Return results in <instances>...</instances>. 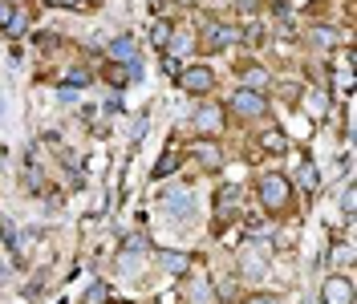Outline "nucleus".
Instances as JSON below:
<instances>
[{
	"label": "nucleus",
	"instance_id": "c9c22d12",
	"mask_svg": "<svg viewBox=\"0 0 357 304\" xmlns=\"http://www.w3.org/2000/svg\"><path fill=\"white\" fill-rule=\"evenodd\" d=\"M240 8H244V13H256V8H260V0H240Z\"/></svg>",
	"mask_w": 357,
	"mask_h": 304
},
{
	"label": "nucleus",
	"instance_id": "2eb2a0df",
	"mask_svg": "<svg viewBox=\"0 0 357 304\" xmlns=\"http://www.w3.org/2000/svg\"><path fill=\"white\" fill-rule=\"evenodd\" d=\"M158 264H162V272H171V276H187L195 264H191V256L187 252H175V248H162L158 252Z\"/></svg>",
	"mask_w": 357,
	"mask_h": 304
},
{
	"label": "nucleus",
	"instance_id": "c756f323",
	"mask_svg": "<svg viewBox=\"0 0 357 304\" xmlns=\"http://www.w3.org/2000/svg\"><path fill=\"white\" fill-rule=\"evenodd\" d=\"M178 69H183V66H178V57H175V53H162V73H167L171 82L178 77Z\"/></svg>",
	"mask_w": 357,
	"mask_h": 304
},
{
	"label": "nucleus",
	"instance_id": "1a4fd4ad",
	"mask_svg": "<svg viewBox=\"0 0 357 304\" xmlns=\"http://www.w3.org/2000/svg\"><path fill=\"white\" fill-rule=\"evenodd\" d=\"M142 256H146V236H142V231H134V236L122 239V252H118V268H122V272H134V268L142 264Z\"/></svg>",
	"mask_w": 357,
	"mask_h": 304
},
{
	"label": "nucleus",
	"instance_id": "0eeeda50",
	"mask_svg": "<svg viewBox=\"0 0 357 304\" xmlns=\"http://www.w3.org/2000/svg\"><path fill=\"white\" fill-rule=\"evenodd\" d=\"M321 304H354V280L341 276V272L325 276V284H321Z\"/></svg>",
	"mask_w": 357,
	"mask_h": 304
},
{
	"label": "nucleus",
	"instance_id": "58836bf2",
	"mask_svg": "<svg viewBox=\"0 0 357 304\" xmlns=\"http://www.w3.org/2000/svg\"><path fill=\"white\" fill-rule=\"evenodd\" d=\"M13 4H17V0H13Z\"/></svg>",
	"mask_w": 357,
	"mask_h": 304
},
{
	"label": "nucleus",
	"instance_id": "5701e85b",
	"mask_svg": "<svg viewBox=\"0 0 357 304\" xmlns=\"http://www.w3.org/2000/svg\"><path fill=\"white\" fill-rule=\"evenodd\" d=\"M211 292H215V301H220V304H236V301H240V280H231V276H227V280H220Z\"/></svg>",
	"mask_w": 357,
	"mask_h": 304
},
{
	"label": "nucleus",
	"instance_id": "ddd939ff",
	"mask_svg": "<svg viewBox=\"0 0 357 304\" xmlns=\"http://www.w3.org/2000/svg\"><path fill=\"white\" fill-rule=\"evenodd\" d=\"M183 280H187V304H215V292H211V280H207L203 272L195 276V268H191V272H187Z\"/></svg>",
	"mask_w": 357,
	"mask_h": 304
},
{
	"label": "nucleus",
	"instance_id": "a211bd4d",
	"mask_svg": "<svg viewBox=\"0 0 357 304\" xmlns=\"http://www.w3.org/2000/svg\"><path fill=\"white\" fill-rule=\"evenodd\" d=\"M178 167H183V154H178V142H171V146H167V151L158 154V162H155V178H167V174H175Z\"/></svg>",
	"mask_w": 357,
	"mask_h": 304
},
{
	"label": "nucleus",
	"instance_id": "7c9ffc66",
	"mask_svg": "<svg viewBox=\"0 0 357 304\" xmlns=\"http://www.w3.org/2000/svg\"><path fill=\"white\" fill-rule=\"evenodd\" d=\"M357 191L354 187H345V191H341V211H345V219H354V203H357Z\"/></svg>",
	"mask_w": 357,
	"mask_h": 304
},
{
	"label": "nucleus",
	"instance_id": "f03ea898",
	"mask_svg": "<svg viewBox=\"0 0 357 304\" xmlns=\"http://www.w3.org/2000/svg\"><path fill=\"white\" fill-rule=\"evenodd\" d=\"M223 109H231V118H240V122H264L268 118V98L264 93H256V89H236L231 98H227V106Z\"/></svg>",
	"mask_w": 357,
	"mask_h": 304
},
{
	"label": "nucleus",
	"instance_id": "f257e3e1",
	"mask_svg": "<svg viewBox=\"0 0 357 304\" xmlns=\"http://www.w3.org/2000/svg\"><path fill=\"white\" fill-rule=\"evenodd\" d=\"M256 203L264 207L268 215H284L292 207V178L280 171L256 174Z\"/></svg>",
	"mask_w": 357,
	"mask_h": 304
},
{
	"label": "nucleus",
	"instance_id": "dca6fc26",
	"mask_svg": "<svg viewBox=\"0 0 357 304\" xmlns=\"http://www.w3.org/2000/svg\"><path fill=\"white\" fill-rule=\"evenodd\" d=\"M301 106L309 109L312 118H329V109H333V93H329V89H309V93L301 98Z\"/></svg>",
	"mask_w": 357,
	"mask_h": 304
},
{
	"label": "nucleus",
	"instance_id": "f3484780",
	"mask_svg": "<svg viewBox=\"0 0 357 304\" xmlns=\"http://www.w3.org/2000/svg\"><path fill=\"white\" fill-rule=\"evenodd\" d=\"M240 82H244V89H256V93H264L272 77H268V69H264V66L248 61V66H240Z\"/></svg>",
	"mask_w": 357,
	"mask_h": 304
},
{
	"label": "nucleus",
	"instance_id": "f704fd0d",
	"mask_svg": "<svg viewBox=\"0 0 357 304\" xmlns=\"http://www.w3.org/2000/svg\"><path fill=\"white\" fill-rule=\"evenodd\" d=\"M134 146H138V142H142V134H146V114H138V118H134Z\"/></svg>",
	"mask_w": 357,
	"mask_h": 304
},
{
	"label": "nucleus",
	"instance_id": "b1692460",
	"mask_svg": "<svg viewBox=\"0 0 357 304\" xmlns=\"http://www.w3.org/2000/svg\"><path fill=\"white\" fill-rule=\"evenodd\" d=\"M102 77H106L114 89L130 86V69H126V61H114V66H106V73H102Z\"/></svg>",
	"mask_w": 357,
	"mask_h": 304
},
{
	"label": "nucleus",
	"instance_id": "aec40b11",
	"mask_svg": "<svg viewBox=\"0 0 357 304\" xmlns=\"http://www.w3.org/2000/svg\"><path fill=\"white\" fill-rule=\"evenodd\" d=\"M260 151H268V154H284V151H289V134L280 130V126H268V130L260 134Z\"/></svg>",
	"mask_w": 357,
	"mask_h": 304
},
{
	"label": "nucleus",
	"instance_id": "e433bc0d",
	"mask_svg": "<svg viewBox=\"0 0 357 304\" xmlns=\"http://www.w3.org/2000/svg\"><path fill=\"white\" fill-rule=\"evenodd\" d=\"M178 4H199V0H178Z\"/></svg>",
	"mask_w": 357,
	"mask_h": 304
},
{
	"label": "nucleus",
	"instance_id": "7ed1b4c3",
	"mask_svg": "<svg viewBox=\"0 0 357 304\" xmlns=\"http://www.w3.org/2000/svg\"><path fill=\"white\" fill-rule=\"evenodd\" d=\"M175 86L187 93V98H207L211 89H215V69L211 66H183L178 69V77H175Z\"/></svg>",
	"mask_w": 357,
	"mask_h": 304
},
{
	"label": "nucleus",
	"instance_id": "4c0bfd02",
	"mask_svg": "<svg viewBox=\"0 0 357 304\" xmlns=\"http://www.w3.org/2000/svg\"><path fill=\"white\" fill-rule=\"evenodd\" d=\"M0 118H4V106H0Z\"/></svg>",
	"mask_w": 357,
	"mask_h": 304
},
{
	"label": "nucleus",
	"instance_id": "9b49d317",
	"mask_svg": "<svg viewBox=\"0 0 357 304\" xmlns=\"http://www.w3.org/2000/svg\"><path fill=\"white\" fill-rule=\"evenodd\" d=\"M240 211V187H220L215 191V227H227V219Z\"/></svg>",
	"mask_w": 357,
	"mask_h": 304
},
{
	"label": "nucleus",
	"instance_id": "6ab92c4d",
	"mask_svg": "<svg viewBox=\"0 0 357 304\" xmlns=\"http://www.w3.org/2000/svg\"><path fill=\"white\" fill-rule=\"evenodd\" d=\"M171 37H175V21H171V17H155V21H151V45L162 53V49L171 45Z\"/></svg>",
	"mask_w": 357,
	"mask_h": 304
},
{
	"label": "nucleus",
	"instance_id": "412c9836",
	"mask_svg": "<svg viewBox=\"0 0 357 304\" xmlns=\"http://www.w3.org/2000/svg\"><path fill=\"white\" fill-rule=\"evenodd\" d=\"M0 243H4V248H8V252L17 256V260L24 256V248H21V236H17V223H13V219H4V215H0Z\"/></svg>",
	"mask_w": 357,
	"mask_h": 304
},
{
	"label": "nucleus",
	"instance_id": "a878e982",
	"mask_svg": "<svg viewBox=\"0 0 357 304\" xmlns=\"http://www.w3.org/2000/svg\"><path fill=\"white\" fill-rule=\"evenodd\" d=\"M329 260H333V264H354V243H349V239L329 243Z\"/></svg>",
	"mask_w": 357,
	"mask_h": 304
},
{
	"label": "nucleus",
	"instance_id": "72a5a7b5",
	"mask_svg": "<svg viewBox=\"0 0 357 304\" xmlns=\"http://www.w3.org/2000/svg\"><path fill=\"white\" fill-rule=\"evenodd\" d=\"M61 4H69V8H82V13H93L102 0H61Z\"/></svg>",
	"mask_w": 357,
	"mask_h": 304
},
{
	"label": "nucleus",
	"instance_id": "4be33fe9",
	"mask_svg": "<svg viewBox=\"0 0 357 304\" xmlns=\"http://www.w3.org/2000/svg\"><path fill=\"white\" fill-rule=\"evenodd\" d=\"M309 41L321 49V53H333L337 49V29H329V24H317V29H309Z\"/></svg>",
	"mask_w": 357,
	"mask_h": 304
},
{
	"label": "nucleus",
	"instance_id": "39448f33",
	"mask_svg": "<svg viewBox=\"0 0 357 304\" xmlns=\"http://www.w3.org/2000/svg\"><path fill=\"white\" fill-rule=\"evenodd\" d=\"M240 41V29L236 24H227V21H203V49L207 53H220V49H231V45Z\"/></svg>",
	"mask_w": 357,
	"mask_h": 304
},
{
	"label": "nucleus",
	"instance_id": "bb28decb",
	"mask_svg": "<svg viewBox=\"0 0 357 304\" xmlns=\"http://www.w3.org/2000/svg\"><path fill=\"white\" fill-rule=\"evenodd\" d=\"M66 86H69V89L89 86V69H82V66H77V69H69V73H66Z\"/></svg>",
	"mask_w": 357,
	"mask_h": 304
},
{
	"label": "nucleus",
	"instance_id": "c85d7f7f",
	"mask_svg": "<svg viewBox=\"0 0 357 304\" xmlns=\"http://www.w3.org/2000/svg\"><path fill=\"white\" fill-rule=\"evenodd\" d=\"M244 304H280V296L276 292H248Z\"/></svg>",
	"mask_w": 357,
	"mask_h": 304
},
{
	"label": "nucleus",
	"instance_id": "393cba45",
	"mask_svg": "<svg viewBox=\"0 0 357 304\" xmlns=\"http://www.w3.org/2000/svg\"><path fill=\"white\" fill-rule=\"evenodd\" d=\"M24 33H29V13L17 8V13H13V21L4 24V37H13V41H17V37H24Z\"/></svg>",
	"mask_w": 357,
	"mask_h": 304
},
{
	"label": "nucleus",
	"instance_id": "2f4dec72",
	"mask_svg": "<svg viewBox=\"0 0 357 304\" xmlns=\"http://www.w3.org/2000/svg\"><path fill=\"white\" fill-rule=\"evenodd\" d=\"M333 61H337V69H341V73H349V69H354V49H341Z\"/></svg>",
	"mask_w": 357,
	"mask_h": 304
},
{
	"label": "nucleus",
	"instance_id": "4468645a",
	"mask_svg": "<svg viewBox=\"0 0 357 304\" xmlns=\"http://www.w3.org/2000/svg\"><path fill=\"white\" fill-rule=\"evenodd\" d=\"M317 187H321V174L312 167V158L305 154L301 162H296V187L292 191H305V195H317Z\"/></svg>",
	"mask_w": 357,
	"mask_h": 304
},
{
	"label": "nucleus",
	"instance_id": "6e6552de",
	"mask_svg": "<svg viewBox=\"0 0 357 304\" xmlns=\"http://www.w3.org/2000/svg\"><path fill=\"white\" fill-rule=\"evenodd\" d=\"M268 272V248H260V239H248V248L240 252V276H264Z\"/></svg>",
	"mask_w": 357,
	"mask_h": 304
},
{
	"label": "nucleus",
	"instance_id": "20e7f679",
	"mask_svg": "<svg viewBox=\"0 0 357 304\" xmlns=\"http://www.w3.org/2000/svg\"><path fill=\"white\" fill-rule=\"evenodd\" d=\"M187 158L199 162L203 171H220L223 167V142L220 138H211V134H199V138L187 142Z\"/></svg>",
	"mask_w": 357,
	"mask_h": 304
},
{
	"label": "nucleus",
	"instance_id": "f8f14e48",
	"mask_svg": "<svg viewBox=\"0 0 357 304\" xmlns=\"http://www.w3.org/2000/svg\"><path fill=\"white\" fill-rule=\"evenodd\" d=\"M106 57H110V61H134V57H138V37H134V33L110 37V41H106Z\"/></svg>",
	"mask_w": 357,
	"mask_h": 304
},
{
	"label": "nucleus",
	"instance_id": "473e14b6",
	"mask_svg": "<svg viewBox=\"0 0 357 304\" xmlns=\"http://www.w3.org/2000/svg\"><path fill=\"white\" fill-rule=\"evenodd\" d=\"M13 13H17V4L13 0H0V33H4V24L13 21Z\"/></svg>",
	"mask_w": 357,
	"mask_h": 304
},
{
	"label": "nucleus",
	"instance_id": "423d86ee",
	"mask_svg": "<svg viewBox=\"0 0 357 304\" xmlns=\"http://www.w3.org/2000/svg\"><path fill=\"white\" fill-rule=\"evenodd\" d=\"M162 215L175 223H191L195 219V195L191 191H167L162 195Z\"/></svg>",
	"mask_w": 357,
	"mask_h": 304
},
{
	"label": "nucleus",
	"instance_id": "9d476101",
	"mask_svg": "<svg viewBox=\"0 0 357 304\" xmlns=\"http://www.w3.org/2000/svg\"><path fill=\"white\" fill-rule=\"evenodd\" d=\"M195 130L220 138V130H223V106H215V102H203V106L195 109Z\"/></svg>",
	"mask_w": 357,
	"mask_h": 304
},
{
	"label": "nucleus",
	"instance_id": "cd10ccee",
	"mask_svg": "<svg viewBox=\"0 0 357 304\" xmlns=\"http://www.w3.org/2000/svg\"><path fill=\"white\" fill-rule=\"evenodd\" d=\"M106 296H110V288H106V284H89L86 304H106Z\"/></svg>",
	"mask_w": 357,
	"mask_h": 304
}]
</instances>
